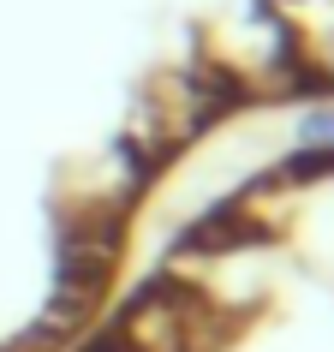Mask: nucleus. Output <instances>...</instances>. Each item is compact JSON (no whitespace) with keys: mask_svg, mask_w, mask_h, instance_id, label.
<instances>
[{"mask_svg":"<svg viewBox=\"0 0 334 352\" xmlns=\"http://www.w3.org/2000/svg\"><path fill=\"white\" fill-rule=\"evenodd\" d=\"M96 352H113V340H102V346H96Z\"/></svg>","mask_w":334,"mask_h":352,"instance_id":"nucleus-3","label":"nucleus"},{"mask_svg":"<svg viewBox=\"0 0 334 352\" xmlns=\"http://www.w3.org/2000/svg\"><path fill=\"white\" fill-rule=\"evenodd\" d=\"M298 144L311 155H334V108H311L298 120Z\"/></svg>","mask_w":334,"mask_h":352,"instance_id":"nucleus-2","label":"nucleus"},{"mask_svg":"<svg viewBox=\"0 0 334 352\" xmlns=\"http://www.w3.org/2000/svg\"><path fill=\"white\" fill-rule=\"evenodd\" d=\"M215 322H227L215 311V298L191 293L179 280H162L126 305V316L113 322V352H203L215 340Z\"/></svg>","mask_w":334,"mask_h":352,"instance_id":"nucleus-1","label":"nucleus"}]
</instances>
